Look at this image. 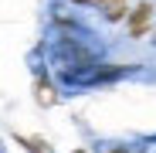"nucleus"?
<instances>
[{
  "mask_svg": "<svg viewBox=\"0 0 156 153\" xmlns=\"http://www.w3.org/2000/svg\"><path fill=\"white\" fill-rule=\"evenodd\" d=\"M153 20H156V0H143V4L133 7V10H129V17H126L129 38H146V34H153V31H156Z\"/></svg>",
  "mask_w": 156,
  "mask_h": 153,
  "instance_id": "f257e3e1",
  "label": "nucleus"
},
{
  "mask_svg": "<svg viewBox=\"0 0 156 153\" xmlns=\"http://www.w3.org/2000/svg\"><path fill=\"white\" fill-rule=\"evenodd\" d=\"M129 71H133V65H98V68H92L75 89H95V85H105V82L122 78V75H129Z\"/></svg>",
  "mask_w": 156,
  "mask_h": 153,
  "instance_id": "f03ea898",
  "label": "nucleus"
},
{
  "mask_svg": "<svg viewBox=\"0 0 156 153\" xmlns=\"http://www.w3.org/2000/svg\"><path fill=\"white\" fill-rule=\"evenodd\" d=\"M71 4H82V7L102 10V17H105L109 24H119V20L129 17V0H71Z\"/></svg>",
  "mask_w": 156,
  "mask_h": 153,
  "instance_id": "7ed1b4c3",
  "label": "nucleus"
},
{
  "mask_svg": "<svg viewBox=\"0 0 156 153\" xmlns=\"http://www.w3.org/2000/svg\"><path fill=\"white\" fill-rule=\"evenodd\" d=\"M58 99H61V92L55 89V82H51V75L44 71H37L34 75V102L37 106H44V109H51V106H58Z\"/></svg>",
  "mask_w": 156,
  "mask_h": 153,
  "instance_id": "20e7f679",
  "label": "nucleus"
},
{
  "mask_svg": "<svg viewBox=\"0 0 156 153\" xmlns=\"http://www.w3.org/2000/svg\"><path fill=\"white\" fill-rule=\"evenodd\" d=\"M95 153H146V146L139 140H105V143H98Z\"/></svg>",
  "mask_w": 156,
  "mask_h": 153,
  "instance_id": "39448f33",
  "label": "nucleus"
},
{
  "mask_svg": "<svg viewBox=\"0 0 156 153\" xmlns=\"http://www.w3.org/2000/svg\"><path fill=\"white\" fill-rule=\"evenodd\" d=\"M14 140L27 150V153H55V150H51V143L41 140V136H14Z\"/></svg>",
  "mask_w": 156,
  "mask_h": 153,
  "instance_id": "423d86ee",
  "label": "nucleus"
},
{
  "mask_svg": "<svg viewBox=\"0 0 156 153\" xmlns=\"http://www.w3.org/2000/svg\"><path fill=\"white\" fill-rule=\"evenodd\" d=\"M71 153H92V150H85V146H75V150H71Z\"/></svg>",
  "mask_w": 156,
  "mask_h": 153,
  "instance_id": "0eeeda50",
  "label": "nucleus"
},
{
  "mask_svg": "<svg viewBox=\"0 0 156 153\" xmlns=\"http://www.w3.org/2000/svg\"><path fill=\"white\" fill-rule=\"evenodd\" d=\"M153 44H156V31H153Z\"/></svg>",
  "mask_w": 156,
  "mask_h": 153,
  "instance_id": "6e6552de",
  "label": "nucleus"
}]
</instances>
